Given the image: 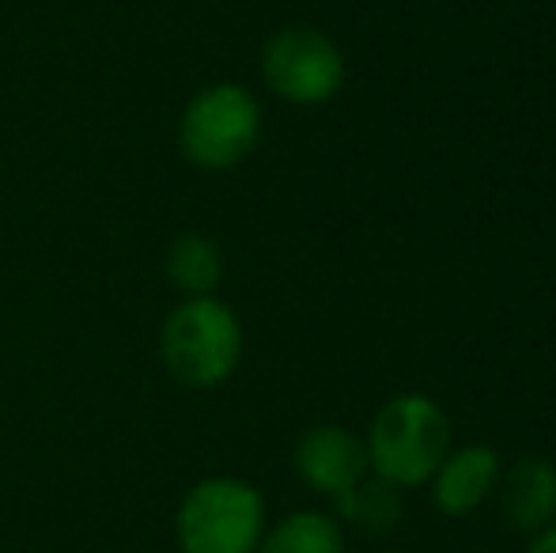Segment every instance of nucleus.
Here are the masks:
<instances>
[{"label": "nucleus", "instance_id": "9b49d317", "mask_svg": "<svg viewBox=\"0 0 556 553\" xmlns=\"http://www.w3.org/2000/svg\"><path fill=\"white\" fill-rule=\"evenodd\" d=\"M337 519L352 524L364 535H390L402 519V493L382 478H364L356 489L333 501Z\"/></svg>", "mask_w": 556, "mask_h": 553}, {"label": "nucleus", "instance_id": "f8f14e48", "mask_svg": "<svg viewBox=\"0 0 556 553\" xmlns=\"http://www.w3.org/2000/svg\"><path fill=\"white\" fill-rule=\"evenodd\" d=\"M527 553H556V524H549L545 531H538V535H530Z\"/></svg>", "mask_w": 556, "mask_h": 553}, {"label": "nucleus", "instance_id": "423d86ee", "mask_svg": "<svg viewBox=\"0 0 556 553\" xmlns=\"http://www.w3.org/2000/svg\"><path fill=\"white\" fill-rule=\"evenodd\" d=\"M292 466L303 486L330 497V501L356 489L371 474L364 436H356L344 425H315L311 432H303L292 451Z\"/></svg>", "mask_w": 556, "mask_h": 553}, {"label": "nucleus", "instance_id": "ddd939ff", "mask_svg": "<svg viewBox=\"0 0 556 553\" xmlns=\"http://www.w3.org/2000/svg\"><path fill=\"white\" fill-rule=\"evenodd\" d=\"M387 553H402V550H387Z\"/></svg>", "mask_w": 556, "mask_h": 553}, {"label": "nucleus", "instance_id": "1a4fd4ad", "mask_svg": "<svg viewBox=\"0 0 556 553\" xmlns=\"http://www.w3.org/2000/svg\"><path fill=\"white\" fill-rule=\"evenodd\" d=\"M163 274L178 296H216L224 280V251L205 231H178L163 254Z\"/></svg>", "mask_w": 556, "mask_h": 553}, {"label": "nucleus", "instance_id": "20e7f679", "mask_svg": "<svg viewBox=\"0 0 556 553\" xmlns=\"http://www.w3.org/2000/svg\"><path fill=\"white\" fill-rule=\"evenodd\" d=\"M269 512L254 481L208 474L193 481L175 508L178 553H257Z\"/></svg>", "mask_w": 556, "mask_h": 553}, {"label": "nucleus", "instance_id": "39448f33", "mask_svg": "<svg viewBox=\"0 0 556 553\" xmlns=\"http://www.w3.org/2000/svg\"><path fill=\"white\" fill-rule=\"evenodd\" d=\"M262 80L280 103L323 106L344 84V53L326 30L292 23L265 38Z\"/></svg>", "mask_w": 556, "mask_h": 553}, {"label": "nucleus", "instance_id": "f257e3e1", "mask_svg": "<svg viewBox=\"0 0 556 553\" xmlns=\"http://www.w3.org/2000/svg\"><path fill=\"white\" fill-rule=\"evenodd\" d=\"M247 330L220 296H182L160 323V361L186 391H216L239 372Z\"/></svg>", "mask_w": 556, "mask_h": 553}, {"label": "nucleus", "instance_id": "f03ea898", "mask_svg": "<svg viewBox=\"0 0 556 553\" xmlns=\"http://www.w3.org/2000/svg\"><path fill=\"white\" fill-rule=\"evenodd\" d=\"M262 126V103L254 91L239 80H216L193 91L190 103L182 106L175 144L190 167L220 175L254 155Z\"/></svg>", "mask_w": 556, "mask_h": 553}, {"label": "nucleus", "instance_id": "6e6552de", "mask_svg": "<svg viewBox=\"0 0 556 553\" xmlns=\"http://www.w3.org/2000/svg\"><path fill=\"white\" fill-rule=\"evenodd\" d=\"M500 455L489 443H466L458 451H446L440 470L432 474V501L443 516H466V512L481 508L500 481Z\"/></svg>", "mask_w": 556, "mask_h": 553}, {"label": "nucleus", "instance_id": "9d476101", "mask_svg": "<svg viewBox=\"0 0 556 553\" xmlns=\"http://www.w3.org/2000/svg\"><path fill=\"white\" fill-rule=\"evenodd\" d=\"M257 553H344V531L337 516L300 508L265 527Z\"/></svg>", "mask_w": 556, "mask_h": 553}, {"label": "nucleus", "instance_id": "7ed1b4c3", "mask_svg": "<svg viewBox=\"0 0 556 553\" xmlns=\"http://www.w3.org/2000/svg\"><path fill=\"white\" fill-rule=\"evenodd\" d=\"M367 466L394 489L428 486L451 451V417L428 394H397L367 428Z\"/></svg>", "mask_w": 556, "mask_h": 553}, {"label": "nucleus", "instance_id": "0eeeda50", "mask_svg": "<svg viewBox=\"0 0 556 553\" xmlns=\"http://www.w3.org/2000/svg\"><path fill=\"white\" fill-rule=\"evenodd\" d=\"M496 489L507 527H515L522 535H538L556 524V466L549 458H515L507 470H500Z\"/></svg>", "mask_w": 556, "mask_h": 553}]
</instances>
